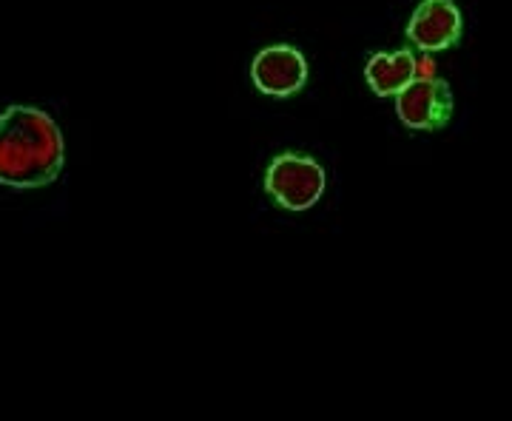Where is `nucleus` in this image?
<instances>
[{
	"label": "nucleus",
	"instance_id": "obj_1",
	"mask_svg": "<svg viewBox=\"0 0 512 421\" xmlns=\"http://www.w3.org/2000/svg\"><path fill=\"white\" fill-rule=\"evenodd\" d=\"M66 165L63 131L52 114L15 103L0 111V185L40 191L57 183Z\"/></svg>",
	"mask_w": 512,
	"mask_h": 421
},
{
	"label": "nucleus",
	"instance_id": "obj_2",
	"mask_svg": "<svg viewBox=\"0 0 512 421\" xmlns=\"http://www.w3.org/2000/svg\"><path fill=\"white\" fill-rule=\"evenodd\" d=\"M325 188H328V174L322 163H316L308 154L282 151L265 168V194L276 208L288 214L311 211L325 197Z\"/></svg>",
	"mask_w": 512,
	"mask_h": 421
},
{
	"label": "nucleus",
	"instance_id": "obj_3",
	"mask_svg": "<svg viewBox=\"0 0 512 421\" xmlns=\"http://www.w3.org/2000/svg\"><path fill=\"white\" fill-rule=\"evenodd\" d=\"M404 37L419 55L450 52L464 37V15L456 0H419L404 26Z\"/></svg>",
	"mask_w": 512,
	"mask_h": 421
},
{
	"label": "nucleus",
	"instance_id": "obj_4",
	"mask_svg": "<svg viewBox=\"0 0 512 421\" xmlns=\"http://www.w3.org/2000/svg\"><path fill=\"white\" fill-rule=\"evenodd\" d=\"M393 103H396V117L407 131L447 129L456 111L450 83L441 77H421V74L393 97Z\"/></svg>",
	"mask_w": 512,
	"mask_h": 421
},
{
	"label": "nucleus",
	"instance_id": "obj_5",
	"mask_svg": "<svg viewBox=\"0 0 512 421\" xmlns=\"http://www.w3.org/2000/svg\"><path fill=\"white\" fill-rule=\"evenodd\" d=\"M251 83L256 92L271 100L296 97L308 86V60L288 43L265 46L251 63Z\"/></svg>",
	"mask_w": 512,
	"mask_h": 421
},
{
	"label": "nucleus",
	"instance_id": "obj_6",
	"mask_svg": "<svg viewBox=\"0 0 512 421\" xmlns=\"http://www.w3.org/2000/svg\"><path fill=\"white\" fill-rule=\"evenodd\" d=\"M419 77V57L413 49L399 52H376L367 57L365 83L370 92L382 100H393Z\"/></svg>",
	"mask_w": 512,
	"mask_h": 421
}]
</instances>
